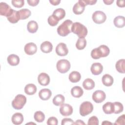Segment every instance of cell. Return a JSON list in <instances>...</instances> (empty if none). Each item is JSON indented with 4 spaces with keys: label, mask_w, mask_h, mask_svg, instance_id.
<instances>
[{
    "label": "cell",
    "mask_w": 125,
    "mask_h": 125,
    "mask_svg": "<svg viewBox=\"0 0 125 125\" xmlns=\"http://www.w3.org/2000/svg\"><path fill=\"white\" fill-rule=\"evenodd\" d=\"M71 32L76 34L79 38H84L87 34L86 27L80 22L73 23L71 27Z\"/></svg>",
    "instance_id": "cell-1"
},
{
    "label": "cell",
    "mask_w": 125,
    "mask_h": 125,
    "mask_svg": "<svg viewBox=\"0 0 125 125\" xmlns=\"http://www.w3.org/2000/svg\"><path fill=\"white\" fill-rule=\"evenodd\" d=\"M73 24L72 21L66 20L64 21L57 28L58 34L62 37H65L71 32V27Z\"/></svg>",
    "instance_id": "cell-2"
},
{
    "label": "cell",
    "mask_w": 125,
    "mask_h": 125,
    "mask_svg": "<svg viewBox=\"0 0 125 125\" xmlns=\"http://www.w3.org/2000/svg\"><path fill=\"white\" fill-rule=\"evenodd\" d=\"M26 103V97L22 94H18L12 102V106L14 109L20 110L23 108Z\"/></svg>",
    "instance_id": "cell-3"
},
{
    "label": "cell",
    "mask_w": 125,
    "mask_h": 125,
    "mask_svg": "<svg viewBox=\"0 0 125 125\" xmlns=\"http://www.w3.org/2000/svg\"><path fill=\"white\" fill-rule=\"evenodd\" d=\"M93 110L92 104L88 101L82 103L80 106V114L82 116H85L91 113Z\"/></svg>",
    "instance_id": "cell-4"
},
{
    "label": "cell",
    "mask_w": 125,
    "mask_h": 125,
    "mask_svg": "<svg viewBox=\"0 0 125 125\" xmlns=\"http://www.w3.org/2000/svg\"><path fill=\"white\" fill-rule=\"evenodd\" d=\"M56 67L58 71L61 73H65L68 72L71 67L70 62L65 59L58 61L57 62Z\"/></svg>",
    "instance_id": "cell-5"
},
{
    "label": "cell",
    "mask_w": 125,
    "mask_h": 125,
    "mask_svg": "<svg viewBox=\"0 0 125 125\" xmlns=\"http://www.w3.org/2000/svg\"><path fill=\"white\" fill-rule=\"evenodd\" d=\"M92 18L95 23L102 24L106 21V16L103 11H96L93 13Z\"/></svg>",
    "instance_id": "cell-6"
},
{
    "label": "cell",
    "mask_w": 125,
    "mask_h": 125,
    "mask_svg": "<svg viewBox=\"0 0 125 125\" xmlns=\"http://www.w3.org/2000/svg\"><path fill=\"white\" fill-rule=\"evenodd\" d=\"M13 9L5 2H1L0 3V15L4 16L7 18L9 17L13 12Z\"/></svg>",
    "instance_id": "cell-7"
},
{
    "label": "cell",
    "mask_w": 125,
    "mask_h": 125,
    "mask_svg": "<svg viewBox=\"0 0 125 125\" xmlns=\"http://www.w3.org/2000/svg\"><path fill=\"white\" fill-rule=\"evenodd\" d=\"M92 100L96 103H101L104 101L106 95L102 90H96L92 94Z\"/></svg>",
    "instance_id": "cell-8"
},
{
    "label": "cell",
    "mask_w": 125,
    "mask_h": 125,
    "mask_svg": "<svg viewBox=\"0 0 125 125\" xmlns=\"http://www.w3.org/2000/svg\"><path fill=\"white\" fill-rule=\"evenodd\" d=\"M95 49L99 59L101 57H107L110 53L109 48L105 45H101Z\"/></svg>",
    "instance_id": "cell-9"
},
{
    "label": "cell",
    "mask_w": 125,
    "mask_h": 125,
    "mask_svg": "<svg viewBox=\"0 0 125 125\" xmlns=\"http://www.w3.org/2000/svg\"><path fill=\"white\" fill-rule=\"evenodd\" d=\"M73 107L69 104H63L61 105L60 112L63 116H68L73 113Z\"/></svg>",
    "instance_id": "cell-10"
},
{
    "label": "cell",
    "mask_w": 125,
    "mask_h": 125,
    "mask_svg": "<svg viewBox=\"0 0 125 125\" xmlns=\"http://www.w3.org/2000/svg\"><path fill=\"white\" fill-rule=\"evenodd\" d=\"M55 51L57 54L60 56H65L68 53L66 45L63 42H61L57 45Z\"/></svg>",
    "instance_id": "cell-11"
},
{
    "label": "cell",
    "mask_w": 125,
    "mask_h": 125,
    "mask_svg": "<svg viewBox=\"0 0 125 125\" xmlns=\"http://www.w3.org/2000/svg\"><path fill=\"white\" fill-rule=\"evenodd\" d=\"M85 5L82 0H79L76 2L73 7V13L76 15H80L82 14L84 9Z\"/></svg>",
    "instance_id": "cell-12"
},
{
    "label": "cell",
    "mask_w": 125,
    "mask_h": 125,
    "mask_svg": "<svg viewBox=\"0 0 125 125\" xmlns=\"http://www.w3.org/2000/svg\"><path fill=\"white\" fill-rule=\"evenodd\" d=\"M25 53L28 55H33L35 54L37 51V46L33 42H29L25 44L24 47Z\"/></svg>",
    "instance_id": "cell-13"
},
{
    "label": "cell",
    "mask_w": 125,
    "mask_h": 125,
    "mask_svg": "<svg viewBox=\"0 0 125 125\" xmlns=\"http://www.w3.org/2000/svg\"><path fill=\"white\" fill-rule=\"evenodd\" d=\"M38 83L42 86H46L49 84L50 83V77L49 75L45 73H40L38 77Z\"/></svg>",
    "instance_id": "cell-14"
},
{
    "label": "cell",
    "mask_w": 125,
    "mask_h": 125,
    "mask_svg": "<svg viewBox=\"0 0 125 125\" xmlns=\"http://www.w3.org/2000/svg\"><path fill=\"white\" fill-rule=\"evenodd\" d=\"M90 70L92 74L94 75H100L103 70V66L99 62H95L91 66Z\"/></svg>",
    "instance_id": "cell-15"
},
{
    "label": "cell",
    "mask_w": 125,
    "mask_h": 125,
    "mask_svg": "<svg viewBox=\"0 0 125 125\" xmlns=\"http://www.w3.org/2000/svg\"><path fill=\"white\" fill-rule=\"evenodd\" d=\"M52 95L51 90L48 88L41 89L39 93V96L41 99L43 101L49 100Z\"/></svg>",
    "instance_id": "cell-16"
},
{
    "label": "cell",
    "mask_w": 125,
    "mask_h": 125,
    "mask_svg": "<svg viewBox=\"0 0 125 125\" xmlns=\"http://www.w3.org/2000/svg\"><path fill=\"white\" fill-rule=\"evenodd\" d=\"M41 51L45 53H48L52 51L53 49L52 44L49 41H45L41 45Z\"/></svg>",
    "instance_id": "cell-17"
},
{
    "label": "cell",
    "mask_w": 125,
    "mask_h": 125,
    "mask_svg": "<svg viewBox=\"0 0 125 125\" xmlns=\"http://www.w3.org/2000/svg\"><path fill=\"white\" fill-rule=\"evenodd\" d=\"M11 121L14 125H21L23 121V116L21 113H16L12 116Z\"/></svg>",
    "instance_id": "cell-18"
},
{
    "label": "cell",
    "mask_w": 125,
    "mask_h": 125,
    "mask_svg": "<svg viewBox=\"0 0 125 125\" xmlns=\"http://www.w3.org/2000/svg\"><path fill=\"white\" fill-rule=\"evenodd\" d=\"M8 21L12 23H16L21 19L19 11H16L13 9L12 14L7 18Z\"/></svg>",
    "instance_id": "cell-19"
},
{
    "label": "cell",
    "mask_w": 125,
    "mask_h": 125,
    "mask_svg": "<svg viewBox=\"0 0 125 125\" xmlns=\"http://www.w3.org/2000/svg\"><path fill=\"white\" fill-rule=\"evenodd\" d=\"M8 63L12 66H16L20 62V58L18 56L15 54H11L7 58Z\"/></svg>",
    "instance_id": "cell-20"
},
{
    "label": "cell",
    "mask_w": 125,
    "mask_h": 125,
    "mask_svg": "<svg viewBox=\"0 0 125 125\" xmlns=\"http://www.w3.org/2000/svg\"><path fill=\"white\" fill-rule=\"evenodd\" d=\"M102 83L103 84L106 86H111L114 82V80L113 77L109 74H104L102 79Z\"/></svg>",
    "instance_id": "cell-21"
},
{
    "label": "cell",
    "mask_w": 125,
    "mask_h": 125,
    "mask_svg": "<svg viewBox=\"0 0 125 125\" xmlns=\"http://www.w3.org/2000/svg\"><path fill=\"white\" fill-rule=\"evenodd\" d=\"M83 93V91L82 88L79 86L73 87L71 89V94L73 97L75 98L81 97Z\"/></svg>",
    "instance_id": "cell-22"
},
{
    "label": "cell",
    "mask_w": 125,
    "mask_h": 125,
    "mask_svg": "<svg viewBox=\"0 0 125 125\" xmlns=\"http://www.w3.org/2000/svg\"><path fill=\"white\" fill-rule=\"evenodd\" d=\"M114 24L117 28H123L125 25V18L122 16H118L114 19Z\"/></svg>",
    "instance_id": "cell-23"
},
{
    "label": "cell",
    "mask_w": 125,
    "mask_h": 125,
    "mask_svg": "<svg viewBox=\"0 0 125 125\" xmlns=\"http://www.w3.org/2000/svg\"><path fill=\"white\" fill-rule=\"evenodd\" d=\"M37 87L33 83H29L26 85L24 87L25 93L29 95H33L37 92Z\"/></svg>",
    "instance_id": "cell-24"
},
{
    "label": "cell",
    "mask_w": 125,
    "mask_h": 125,
    "mask_svg": "<svg viewBox=\"0 0 125 125\" xmlns=\"http://www.w3.org/2000/svg\"><path fill=\"white\" fill-rule=\"evenodd\" d=\"M103 110L106 114H111L114 113V106L113 103L107 102L104 104L103 106Z\"/></svg>",
    "instance_id": "cell-25"
},
{
    "label": "cell",
    "mask_w": 125,
    "mask_h": 125,
    "mask_svg": "<svg viewBox=\"0 0 125 125\" xmlns=\"http://www.w3.org/2000/svg\"><path fill=\"white\" fill-rule=\"evenodd\" d=\"M68 78L70 82L76 83L80 81L81 78V75L79 72L74 71L70 73Z\"/></svg>",
    "instance_id": "cell-26"
},
{
    "label": "cell",
    "mask_w": 125,
    "mask_h": 125,
    "mask_svg": "<svg viewBox=\"0 0 125 125\" xmlns=\"http://www.w3.org/2000/svg\"><path fill=\"white\" fill-rule=\"evenodd\" d=\"M27 29L29 33H36L38 29V24L37 22L34 21H29L27 25Z\"/></svg>",
    "instance_id": "cell-27"
},
{
    "label": "cell",
    "mask_w": 125,
    "mask_h": 125,
    "mask_svg": "<svg viewBox=\"0 0 125 125\" xmlns=\"http://www.w3.org/2000/svg\"><path fill=\"white\" fill-rule=\"evenodd\" d=\"M83 86L86 90H91L95 87V82L91 79H86L83 82Z\"/></svg>",
    "instance_id": "cell-28"
},
{
    "label": "cell",
    "mask_w": 125,
    "mask_h": 125,
    "mask_svg": "<svg viewBox=\"0 0 125 125\" xmlns=\"http://www.w3.org/2000/svg\"><path fill=\"white\" fill-rule=\"evenodd\" d=\"M116 69L118 72L121 73H125V59H121L116 62L115 65Z\"/></svg>",
    "instance_id": "cell-29"
},
{
    "label": "cell",
    "mask_w": 125,
    "mask_h": 125,
    "mask_svg": "<svg viewBox=\"0 0 125 125\" xmlns=\"http://www.w3.org/2000/svg\"><path fill=\"white\" fill-rule=\"evenodd\" d=\"M64 97L62 94H58L56 95L53 99V103L56 106H60L64 104Z\"/></svg>",
    "instance_id": "cell-30"
},
{
    "label": "cell",
    "mask_w": 125,
    "mask_h": 125,
    "mask_svg": "<svg viewBox=\"0 0 125 125\" xmlns=\"http://www.w3.org/2000/svg\"><path fill=\"white\" fill-rule=\"evenodd\" d=\"M53 15L57 18L59 20H61L64 18L65 16V10L62 8H58L54 11Z\"/></svg>",
    "instance_id": "cell-31"
},
{
    "label": "cell",
    "mask_w": 125,
    "mask_h": 125,
    "mask_svg": "<svg viewBox=\"0 0 125 125\" xmlns=\"http://www.w3.org/2000/svg\"><path fill=\"white\" fill-rule=\"evenodd\" d=\"M19 13L21 18V20H25L28 18L31 14V11L28 9H21L19 10Z\"/></svg>",
    "instance_id": "cell-32"
},
{
    "label": "cell",
    "mask_w": 125,
    "mask_h": 125,
    "mask_svg": "<svg viewBox=\"0 0 125 125\" xmlns=\"http://www.w3.org/2000/svg\"><path fill=\"white\" fill-rule=\"evenodd\" d=\"M86 45V41L85 38H79L76 43V47L78 50L83 49Z\"/></svg>",
    "instance_id": "cell-33"
},
{
    "label": "cell",
    "mask_w": 125,
    "mask_h": 125,
    "mask_svg": "<svg viewBox=\"0 0 125 125\" xmlns=\"http://www.w3.org/2000/svg\"><path fill=\"white\" fill-rule=\"evenodd\" d=\"M34 118L36 122L38 123H42L45 119V115L41 111H37L35 113Z\"/></svg>",
    "instance_id": "cell-34"
},
{
    "label": "cell",
    "mask_w": 125,
    "mask_h": 125,
    "mask_svg": "<svg viewBox=\"0 0 125 125\" xmlns=\"http://www.w3.org/2000/svg\"><path fill=\"white\" fill-rule=\"evenodd\" d=\"M59 21L60 20L53 14L52 15L48 17V20H47L48 24L52 26H54L57 25L58 24Z\"/></svg>",
    "instance_id": "cell-35"
},
{
    "label": "cell",
    "mask_w": 125,
    "mask_h": 125,
    "mask_svg": "<svg viewBox=\"0 0 125 125\" xmlns=\"http://www.w3.org/2000/svg\"><path fill=\"white\" fill-rule=\"evenodd\" d=\"M114 106V113L115 114H119L122 112L123 111L124 107L122 104L120 102H114L113 103Z\"/></svg>",
    "instance_id": "cell-36"
},
{
    "label": "cell",
    "mask_w": 125,
    "mask_h": 125,
    "mask_svg": "<svg viewBox=\"0 0 125 125\" xmlns=\"http://www.w3.org/2000/svg\"><path fill=\"white\" fill-rule=\"evenodd\" d=\"M12 5L17 8H21L24 4V1L23 0H13L11 1Z\"/></svg>",
    "instance_id": "cell-37"
},
{
    "label": "cell",
    "mask_w": 125,
    "mask_h": 125,
    "mask_svg": "<svg viewBox=\"0 0 125 125\" xmlns=\"http://www.w3.org/2000/svg\"><path fill=\"white\" fill-rule=\"evenodd\" d=\"M87 124L88 125H98L99 120L96 116H93L89 119Z\"/></svg>",
    "instance_id": "cell-38"
},
{
    "label": "cell",
    "mask_w": 125,
    "mask_h": 125,
    "mask_svg": "<svg viewBox=\"0 0 125 125\" xmlns=\"http://www.w3.org/2000/svg\"><path fill=\"white\" fill-rule=\"evenodd\" d=\"M125 115L123 114L118 117V118L116 120L114 125H125Z\"/></svg>",
    "instance_id": "cell-39"
},
{
    "label": "cell",
    "mask_w": 125,
    "mask_h": 125,
    "mask_svg": "<svg viewBox=\"0 0 125 125\" xmlns=\"http://www.w3.org/2000/svg\"><path fill=\"white\" fill-rule=\"evenodd\" d=\"M58 123V120L55 117H51L49 118L47 121V124L48 125H57Z\"/></svg>",
    "instance_id": "cell-40"
},
{
    "label": "cell",
    "mask_w": 125,
    "mask_h": 125,
    "mask_svg": "<svg viewBox=\"0 0 125 125\" xmlns=\"http://www.w3.org/2000/svg\"><path fill=\"white\" fill-rule=\"evenodd\" d=\"M62 125H74V122L70 118H64L62 120Z\"/></svg>",
    "instance_id": "cell-41"
},
{
    "label": "cell",
    "mask_w": 125,
    "mask_h": 125,
    "mask_svg": "<svg viewBox=\"0 0 125 125\" xmlns=\"http://www.w3.org/2000/svg\"><path fill=\"white\" fill-rule=\"evenodd\" d=\"M40 2L39 0H28L27 2L28 4L31 6H35L37 5Z\"/></svg>",
    "instance_id": "cell-42"
},
{
    "label": "cell",
    "mask_w": 125,
    "mask_h": 125,
    "mask_svg": "<svg viewBox=\"0 0 125 125\" xmlns=\"http://www.w3.org/2000/svg\"><path fill=\"white\" fill-rule=\"evenodd\" d=\"M85 5H93L97 2L96 0H82Z\"/></svg>",
    "instance_id": "cell-43"
},
{
    "label": "cell",
    "mask_w": 125,
    "mask_h": 125,
    "mask_svg": "<svg viewBox=\"0 0 125 125\" xmlns=\"http://www.w3.org/2000/svg\"><path fill=\"white\" fill-rule=\"evenodd\" d=\"M116 4L119 7H124L125 6V0H117L116 1Z\"/></svg>",
    "instance_id": "cell-44"
},
{
    "label": "cell",
    "mask_w": 125,
    "mask_h": 125,
    "mask_svg": "<svg viewBox=\"0 0 125 125\" xmlns=\"http://www.w3.org/2000/svg\"><path fill=\"white\" fill-rule=\"evenodd\" d=\"M50 3L53 5H58L61 2L60 0H49Z\"/></svg>",
    "instance_id": "cell-45"
},
{
    "label": "cell",
    "mask_w": 125,
    "mask_h": 125,
    "mask_svg": "<svg viewBox=\"0 0 125 125\" xmlns=\"http://www.w3.org/2000/svg\"><path fill=\"white\" fill-rule=\"evenodd\" d=\"M103 2L106 5H110L114 2V0H104Z\"/></svg>",
    "instance_id": "cell-46"
},
{
    "label": "cell",
    "mask_w": 125,
    "mask_h": 125,
    "mask_svg": "<svg viewBox=\"0 0 125 125\" xmlns=\"http://www.w3.org/2000/svg\"><path fill=\"white\" fill-rule=\"evenodd\" d=\"M74 125H85V123L81 120H77L75 123H74Z\"/></svg>",
    "instance_id": "cell-47"
},
{
    "label": "cell",
    "mask_w": 125,
    "mask_h": 125,
    "mask_svg": "<svg viewBox=\"0 0 125 125\" xmlns=\"http://www.w3.org/2000/svg\"><path fill=\"white\" fill-rule=\"evenodd\" d=\"M102 125H112V123L108 122V121H104L102 124Z\"/></svg>",
    "instance_id": "cell-48"
}]
</instances>
